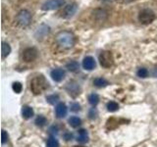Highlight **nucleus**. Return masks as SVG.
Returning a JSON list of instances; mask_svg holds the SVG:
<instances>
[{"label":"nucleus","instance_id":"obj_4","mask_svg":"<svg viewBox=\"0 0 157 147\" xmlns=\"http://www.w3.org/2000/svg\"><path fill=\"white\" fill-rule=\"evenodd\" d=\"M16 19L19 26H21L23 28L28 27L32 22V14L28 10H22V11H20L18 13Z\"/></svg>","mask_w":157,"mask_h":147},{"label":"nucleus","instance_id":"obj_13","mask_svg":"<svg viewBox=\"0 0 157 147\" xmlns=\"http://www.w3.org/2000/svg\"><path fill=\"white\" fill-rule=\"evenodd\" d=\"M49 32H50V28H49L48 26H46V24H41V26L37 28V32L36 33V36L39 39V38H41L42 36L48 34Z\"/></svg>","mask_w":157,"mask_h":147},{"label":"nucleus","instance_id":"obj_2","mask_svg":"<svg viewBox=\"0 0 157 147\" xmlns=\"http://www.w3.org/2000/svg\"><path fill=\"white\" fill-rule=\"evenodd\" d=\"M48 88V81L43 76H38L33 78L31 81V89L33 94H40Z\"/></svg>","mask_w":157,"mask_h":147},{"label":"nucleus","instance_id":"obj_26","mask_svg":"<svg viewBox=\"0 0 157 147\" xmlns=\"http://www.w3.org/2000/svg\"><path fill=\"white\" fill-rule=\"evenodd\" d=\"M46 100L49 104L51 105H54L55 103H57L59 101V96L57 94H52V95H49L46 97Z\"/></svg>","mask_w":157,"mask_h":147},{"label":"nucleus","instance_id":"obj_3","mask_svg":"<svg viewBox=\"0 0 157 147\" xmlns=\"http://www.w3.org/2000/svg\"><path fill=\"white\" fill-rule=\"evenodd\" d=\"M137 19H139L140 23L144 24H148L155 20V13L148 8L142 9L141 11H140Z\"/></svg>","mask_w":157,"mask_h":147},{"label":"nucleus","instance_id":"obj_10","mask_svg":"<svg viewBox=\"0 0 157 147\" xmlns=\"http://www.w3.org/2000/svg\"><path fill=\"white\" fill-rule=\"evenodd\" d=\"M50 76L54 81L59 82L65 77V71L63 69H54L53 71H51Z\"/></svg>","mask_w":157,"mask_h":147},{"label":"nucleus","instance_id":"obj_27","mask_svg":"<svg viewBox=\"0 0 157 147\" xmlns=\"http://www.w3.org/2000/svg\"><path fill=\"white\" fill-rule=\"evenodd\" d=\"M136 74H137V76H139L140 77L144 78V77H146L147 76H148V71H147L145 68H140V69H139V71H137Z\"/></svg>","mask_w":157,"mask_h":147},{"label":"nucleus","instance_id":"obj_11","mask_svg":"<svg viewBox=\"0 0 157 147\" xmlns=\"http://www.w3.org/2000/svg\"><path fill=\"white\" fill-rule=\"evenodd\" d=\"M95 65H96L95 60L91 56H86L82 61V67L85 70H87V71L93 70V69L95 68Z\"/></svg>","mask_w":157,"mask_h":147},{"label":"nucleus","instance_id":"obj_20","mask_svg":"<svg viewBox=\"0 0 157 147\" xmlns=\"http://www.w3.org/2000/svg\"><path fill=\"white\" fill-rule=\"evenodd\" d=\"M66 68L70 72H77L78 70V68H80V66H78V62H76V61H71L70 63H68L67 65H66Z\"/></svg>","mask_w":157,"mask_h":147},{"label":"nucleus","instance_id":"obj_33","mask_svg":"<svg viewBox=\"0 0 157 147\" xmlns=\"http://www.w3.org/2000/svg\"><path fill=\"white\" fill-rule=\"evenodd\" d=\"M104 1H108V0H104Z\"/></svg>","mask_w":157,"mask_h":147},{"label":"nucleus","instance_id":"obj_23","mask_svg":"<svg viewBox=\"0 0 157 147\" xmlns=\"http://www.w3.org/2000/svg\"><path fill=\"white\" fill-rule=\"evenodd\" d=\"M46 147H59V142L54 136L49 137V139L47 140Z\"/></svg>","mask_w":157,"mask_h":147},{"label":"nucleus","instance_id":"obj_30","mask_svg":"<svg viewBox=\"0 0 157 147\" xmlns=\"http://www.w3.org/2000/svg\"><path fill=\"white\" fill-rule=\"evenodd\" d=\"M7 140H8V134H7V132L5 131V130H2V132H1V142H2V144H4Z\"/></svg>","mask_w":157,"mask_h":147},{"label":"nucleus","instance_id":"obj_21","mask_svg":"<svg viewBox=\"0 0 157 147\" xmlns=\"http://www.w3.org/2000/svg\"><path fill=\"white\" fill-rule=\"evenodd\" d=\"M47 124V120L45 117L43 116H38L36 119V125L39 127H42Z\"/></svg>","mask_w":157,"mask_h":147},{"label":"nucleus","instance_id":"obj_9","mask_svg":"<svg viewBox=\"0 0 157 147\" xmlns=\"http://www.w3.org/2000/svg\"><path fill=\"white\" fill-rule=\"evenodd\" d=\"M66 89L68 91V93L70 95L76 97L77 95L80 94V91H81V88L80 85H78L77 82L75 81H70L67 83V86H66Z\"/></svg>","mask_w":157,"mask_h":147},{"label":"nucleus","instance_id":"obj_15","mask_svg":"<svg viewBox=\"0 0 157 147\" xmlns=\"http://www.w3.org/2000/svg\"><path fill=\"white\" fill-rule=\"evenodd\" d=\"M78 142L80 143H86V142L88 141V134H87V131L86 130H78V138H77Z\"/></svg>","mask_w":157,"mask_h":147},{"label":"nucleus","instance_id":"obj_8","mask_svg":"<svg viewBox=\"0 0 157 147\" xmlns=\"http://www.w3.org/2000/svg\"><path fill=\"white\" fill-rule=\"evenodd\" d=\"M22 58L25 62H33L37 58V50L34 47L25 49L22 54Z\"/></svg>","mask_w":157,"mask_h":147},{"label":"nucleus","instance_id":"obj_7","mask_svg":"<svg viewBox=\"0 0 157 147\" xmlns=\"http://www.w3.org/2000/svg\"><path fill=\"white\" fill-rule=\"evenodd\" d=\"M78 10V5L73 2V3H69L68 5H66L64 9L62 10L61 12V17L64 18V19H70L72 18L74 15L76 14Z\"/></svg>","mask_w":157,"mask_h":147},{"label":"nucleus","instance_id":"obj_1","mask_svg":"<svg viewBox=\"0 0 157 147\" xmlns=\"http://www.w3.org/2000/svg\"><path fill=\"white\" fill-rule=\"evenodd\" d=\"M56 43L63 49H70L75 45L76 38L74 33L68 31L60 32L56 36Z\"/></svg>","mask_w":157,"mask_h":147},{"label":"nucleus","instance_id":"obj_18","mask_svg":"<svg viewBox=\"0 0 157 147\" xmlns=\"http://www.w3.org/2000/svg\"><path fill=\"white\" fill-rule=\"evenodd\" d=\"M93 85H94L96 87H105L108 85V81L105 80V78H103V77H97L95 78L94 81H93Z\"/></svg>","mask_w":157,"mask_h":147},{"label":"nucleus","instance_id":"obj_19","mask_svg":"<svg viewBox=\"0 0 157 147\" xmlns=\"http://www.w3.org/2000/svg\"><path fill=\"white\" fill-rule=\"evenodd\" d=\"M69 125H70L72 127H78V126H81L82 124V120L80 119V118L78 117H71L70 119H69Z\"/></svg>","mask_w":157,"mask_h":147},{"label":"nucleus","instance_id":"obj_22","mask_svg":"<svg viewBox=\"0 0 157 147\" xmlns=\"http://www.w3.org/2000/svg\"><path fill=\"white\" fill-rule=\"evenodd\" d=\"M88 102H90L92 106H95L98 104V102H99V97H98V95L95 94V93H92V94L88 96Z\"/></svg>","mask_w":157,"mask_h":147},{"label":"nucleus","instance_id":"obj_16","mask_svg":"<svg viewBox=\"0 0 157 147\" xmlns=\"http://www.w3.org/2000/svg\"><path fill=\"white\" fill-rule=\"evenodd\" d=\"M22 115L24 119H29L33 116V110L32 107L29 106H23V109H22Z\"/></svg>","mask_w":157,"mask_h":147},{"label":"nucleus","instance_id":"obj_6","mask_svg":"<svg viewBox=\"0 0 157 147\" xmlns=\"http://www.w3.org/2000/svg\"><path fill=\"white\" fill-rule=\"evenodd\" d=\"M65 4V0H47L41 5V10L43 11H51L62 7Z\"/></svg>","mask_w":157,"mask_h":147},{"label":"nucleus","instance_id":"obj_28","mask_svg":"<svg viewBox=\"0 0 157 147\" xmlns=\"http://www.w3.org/2000/svg\"><path fill=\"white\" fill-rule=\"evenodd\" d=\"M12 88H13V90L16 92V93H20L22 91V88H23V86H22V85H21V82H18V81H16V82H14L13 85H12Z\"/></svg>","mask_w":157,"mask_h":147},{"label":"nucleus","instance_id":"obj_14","mask_svg":"<svg viewBox=\"0 0 157 147\" xmlns=\"http://www.w3.org/2000/svg\"><path fill=\"white\" fill-rule=\"evenodd\" d=\"M124 122H126V121L125 120H117L115 118H112V119H109L107 121L106 127L108 130H114L121 124V123H124Z\"/></svg>","mask_w":157,"mask_h":147},{"label":"nucleus","instance_id":"obj_12","mask_svg":"<svg viewBox=\"0 0 157 147\" xmlns=\"http://www.w3.org/2000/svg\"><path fill=\"white\" fill-rule=\"evenodd\" d=\"M55 113L58 118H64L67 115V106L65 104H63V103H59L56 106Z\"/></svg>","mask_w":157,"mask_h":147},{"label":"nucleus","instance_id":"obj_24","mask_svg":"<svg viewBox=\"0 0 157 147\" xmlns=\"http://www.w3.org/2000/svg\"><path fill=\"white\" fill-rule=\"evenodd\" d=\"M93 14H94L95 17L99 18L100 22H103L106 19V12L104 11V10H96Z\"/></svg>","mask_w":157,"mask_h":147},{"label":"nucleus","instance_id":"obj_17","mask_svg":"<svg viewBox=\"0 0 157 147\" xmlns=\"http://www.w3.org/2000/svg\"><path fill=\"white\" fill-rule=\"evenodd\" d=\"M10 52H11V47L8 43L6 42H2V45H1V56L2 58L7 57Z\"/></svg>","mask_w":157,"mask_h":147},{"label":"nucleus","instance_id":"obj_25","mask_svg":"<svg viewBox=\"0 0 157 147\" xmlns=\"http://www.w3.org/2000/svg\"><path fill=\"white\" fill-rule=\"evenodd\" d=\"M118 109H119V105L114 101H111L107 104V110L109 112H116Z\"/></svg>","mask_w":157,"mask_h":147},{"label":"nucleus","instance_id":"obj_31","mask_svg":"<svg viewBox=\"0 0 157 147\" xmlns=\"http://www.w3.org/2000/svg\"><path fill=\"white\" fill-rule=\"evenodd\" d=\"M65 137H66V140H70L72 137H73V134H68L65 135Z\"/></svg>","mask_w":157,"mask_h":147},{"label":"nucleus","instance_id":"obj_29","mask_svg":"<svg viewBox=\"0 0 157 147\" xmlns=\"http://www.w3.org/2000/svg\"><path fill=\"white\" fill-rule=\"evenodd\" d=\"M70 109H71L72 112H78L81 110V106H80L78 103H72Z\"/></svg>","mask_w":157,"mask_h":147},{"label":"nucleus","instance_id":"obj_5","mask_svg":"<svg viewBox=\"0 0 157 147\" xmlns=\"http://www.w3.org/2000/svg\"><path fill=\"white\" fill-rule=\"evenodd\" d=\"M99 63L103 68H110L114 63V58L110 51H102L99 55Z\"/></svg>","mask_w":157,"mask_h":147},{"label":"nucleus","instance_id":"obj_32","mask_svg":"<svg viewBox=\"0 0 157 147\" xmlns=\"http://www.w3.org/2000/svg\"><path fill=\"white\" fill-rule=\"evenodd\" d=\"M74 147H85V146H74Z\"/></svg>","mask_w":157,"mask_h":147}]
</instances>
